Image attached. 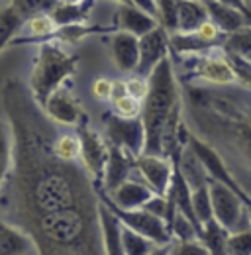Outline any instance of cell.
I'll return each instance as SVG.
<instances>
[{
  "mask_svg": "<svg viewBox=\"0 0 251 255\" xmlns=\"http://www.w3.org/2000/svg\"><path fill=\"white\" fill-rule=\"evenodd\" d=\"M222 4H226V6H232V8H238V10H242L246 16H248V20H250L251 24V8L246 4V0H218Z\"/></svg>",
  "mask_w": 251,
  "mask_h": 255,
  "instance_id": "33",
  "label": "cell"
},
{
  "mask_svg": "<svg viewBox=\"0 0 251 255\" xmlns=\"http://www.w3.org/2000/svg\"><path fill=\"white\" fill-rule=\"evenodd\" d=\"M79 57L71 55L59 45V41H43L39 43V51L35 57V65L31 69L30 93L33 100L43 106L45 100L63 87L69 77L75 73Z\"/></svg>",
  "mask_w": 251,
  "mask_h": 255,
  "instance_id": "3",
  "label": "cell"
},
{
  "mask_svg": "<svg viewBox=\"0 0 251 255\" xmlns=\"http://www.w3.org/2000/svg\"><path fill=\"white\" fill-rule=\"evenodd\" d=\"M110 51L122 73H133L139 61V37L127 32H116L110 39Z\"/></svg>",
  "mask_w": 251,
  "mask_h": 255,
  "instance_id": "14",
  "label": "cell"
},
{
  "mask_svg": "<svg viewBox=\"0 0 251 255\" xmlns=\"http://www.w3.org/2000/svg\"><path fill=\"white\" fill-rule=\"evenodd\" d=\"M167 226H169L171 238H173V240H177V242L200 240V234H202V230L192 222V220H188L183 212H179L177 208H175V210H173V214L169 216Z\"/></svg>",
  "mask_w": 251,
  "mask_h": 255,
  "instance_id": "21",
  "label": "cell"
},
{
  "mask_svg": "<svg viewBox=\"0 0 251 255\" xmlns=\"http://www.w3.org/2000/svg\"><path fill=\"white\" fill-rule=\"evenodd\" d=\"M149 255H169V246H157Z\"/></svg>",
  "mask_w": 251,
  "mask_h": 255,
  "instance_id": "34",
  "label": "cell"
},
{
  "mask_svg": "<svg viewBox=\"0 0 251 255\" xmlns=\"http://www.w3.org/2000/svg\"><path fill=\"white\" fill-rule=\"evenodd\" d=\"M155 2H157V0H155Z\"/></svg>",
  "mask_w": 251,
  "mask_h": 255,
  "instance_id": "38",
  "label": "cell"
},
{
  "mask_svg": "<svg viewBox=\"0 0 251 255\" xmlns=\"http://www.w3.org/2000/svg\"><path fill=\"white\" fill-rule=\"evenodd\" d=\"M153 194L155 192L141 181V177L137 175V171H133L131 177L126 179L124 183L118 185L112 192H106V196L110 198V202L116 204L118 208H124V210L141 208Z\"/></svg>",
  "mask_w": 251,
  "mask_h": 255,
  "instance_id": "11",
  "label": "cell"
},
{
  "mask_svg": "<svg viewBox=\"0 0 251 255\" xmlns=\"http://www.w3.org/2000/svg\"><path fill=\"white\" fill-rule=\"evenodd\" d=\"M204 22H208V12L200 0H177V32H196Z\"/></svg>",
  "mask_w": 251,
  "mask_h": 255,
  "instance_id": "17",
  "label": "cell"
},
{
  "mask_svg": "<svg viewBox=\"0 0 251 255\" xmlns=\"http://www.w3.org/2000/svg\"><path fill=\"white\" fill-rule=\"evenodd\" d=\"M59 4H61V0H10L8 2V6L18 14V18L22 22H26L28 18L35 16V14H49Z\"/></svg>",
  "mask_w": 251,
  "mask_h": 255,
  "instance_id": "23",
  "label": "cell"
},
{
  "mask_svg": "<svg viewBox=\"0 0 251 255\" xmlns=\"http://www.w3.org/2000/svg\"><path fill=\"white\" fill-rule=\"evenodd\" d=\"M110 145V153H108V163H106V171H104V179H102V191L112 192L118 185H122L126 179L131 177V173L135 171V157L118 145Z\"/></svg>",
  "mask_w": 251,
  "mask_h": 255,
  "instance_id": "12",
  "label": "cell"
},
{
  "mask_svg": "<svg viewBox=\"0 0 251 255\" xmlns=\"http://www.w3.org/2000/svg\"><path fill=\"white\" fill-rule=\"evenodd\" d=\"M93 95L98 98V100H110L112 96V81L100 77L93 83Z\"/></svg>",
  "mask_w": 251,
  "mask_h": 255,
  "instance_id": "32",
  "label": "cell"
},
{
  "mask_svg": "<svg viewBox=\"0 0 251 255\" xmlns=\"http://www.w3.org/2000/svg\"><path fill=\"white\" fill-rule=\"evenodd\" d=\"M100 228H102V242H104V254L106 255H126L122 242H120V222L116 216L106 208V204L100 200Z\"/></svg>",
  "mask_w": 251,
  "mask_h": 255,
  "instance_id": "19",
  "label": "cell"
},
{
  "mask_svg": "<svg viewBox=\"0 0 251 255\" xmlns=\"http://www.w3.org/2000/svg\"><path fill=\"white\" fill-rule=\"evenodd\" d=\"M179 104H181V87L177 83V75H175L171 57H165L147 77V93H145V98L141 100L139 120L145 131L143 153L161 155L163 129H165L169 116Z\"/></svg>",
  "mask_w": 251,
  "mask_h": 255,
  "instance_id": "2",
  "label": "cell"
},
{
  "mask_svg": "<svg viewBox=\"0 0 251 255\" xmlns=\"http://www.w3.org/2000/svg\"><path fill=\"white\" fill-rule=\"evenodd\" d=\"M230 255H251V230H244L228 236Z\"/></svg>",
  "mask_w": 251,
  "mask_h": 255,
  "instance_id": "29",
  "label": "cell"
},
{
  "mask_svg": "<svg viewBox=\"0 0 251 255\" xmlns=\"http://www.w3.org/2000/svg\"><path fill=\"white\" fill-rule=\"evenodd\" d=\"M126 91L127 95L133 96L135 100H143L145 93H147V79H139V77H133L129 81H126Z\"/></svg>",
  "mask_w": 251,
  "mask_h": 255,
  "instance_id": "31",
  "label": "cell"
},
{
  "mask_svg": "<svg viewBox=\"0 0 251 255\" xmlns=\"http://www.w3.org/2000/svg\"><path fill=\"white\" fill-rule=\"evenodd\" d=\"M157 26H159V20L155 16L147 14L145 10H141L129 2L118 4V28H120V32H127L135 37H141Z\"/></svg>",
  "mask_w": 251,
  "mask_h": 255,
  "instance_id": "15",
  "label": "cell"
},
{
  "mask_svg": "<svg viewBox=\"0 0 251 255\" xmlns=\"http://www.w3.org/2000/svg\"><path fill=\"white\" fill-rule=\"evenodd\" d=\"M22 24L24 22L18 18V14L8 4L0 8V51L6 45H10V41L16 37V33H18Z\"/></svg>",
  "mask_w": 251,
  "mask_h": 255,
  "instance_id": "26",
  "label": "cell"
},
{
  "mask_svg": "<svg viewBox=\"0 0 251 255\" xmlns=\"http://www.w3.org/2000/svg\"><path fill=\"white\" fill-rule=\"evenodd\" d=\"M41 110L45 112V116L51 122H55L59 126H77L87 116L81 108L79 98L71 93L67 83L59 87L55 93H51V96L41 106Z\"/></svg>",
  "mask_w": 251,
  "mask_h": 255,
  "instance_id": "9",
  "label": "cell"
},
{
  "mask_svg": "<svg viewBox=\"0 0 251 255\" xmlns=\"http://www.w3.org/2000/svg\"><path fill=\"white\" fill-rule=\"evenodd\" d=\"M2 6H6V4H4V0H0V8H2Z\"/></svg>",
  "mask_w": 251,
  "mask_h": 255,
  "instance_id": "36",
  "label": "cell"
},
{
  "mask_svg": "<svg viewBox=\"0 0 251 255\" xmlns=\"http://www.w3.org/2000/svg\"><path fill=\"white\" fill-rule=\"evenodd\" d=\"M165 57H169V32L159 24L151 32L139 37V61L133 71L135 77L147 79Z\"/></svg>",
  "mask_w": 251,
  "mask_h": 255,
  "instance_id": "8",
  "label": "cell"
},
{
  "mask_svg": "<svg viewBox=\"0 0 251 255\" xmlns=\"http://www.w3.org/2000/svg\"><path fill=\"white\" fill-rule=\"evenodd\" d=\"M169 255H210L206 246L200 240H190V242H177L173 240L169 244Z\"/></svg>",
  "mask_w": 251,
  "mask_h": 255,
  "instance_id": "30",
  "label": "cell"
},
{
  "mask_svg": "<svg viewBox=\"0 0 251 255\" xmlns=\"http://www.w3.org/2000/svg\"><path fill=\"white\" fill-rule=\"evenodd\" d=\"M222 49L226 53H234V55L251 63V26H246V28L234 33H228L224 37Z\"/></svg>",
  "mask_w": 251,
  "mask_h": 255,
  "instance_id": "22",
  "label": "cell"
},
{
  "mask_svg": "<svg viewBox=\"0 0 251 255\" xmlns=\"http://www.w3.org/2000/svg\"><path fill=\"white\" fill-rule=\"evenodd\" d=\"M77 137L81 143V163L87 169V173L91 175L94 185L100 189L104 171H106V163H108L110 145L98 131H94L93 128L89 126L87 116L77 124Z\"/></svg>",
  "mask_w": 251,
  "mask_h": 255,
  "instance_id": "6",
  "label": "cell"
},
{
  "mask_svg": "<svg viewBox=\"0 0 251 255\" xmlns=\"http://www.w3.org/2000/svg\"><path fill=\"white\" fill-rule=\"evenodd\" d=\"M135 171L141 177V181L155 194L167 196L171 179H173V161L165 159L161 155L141 153L135 157Z\"/></svg>",
  "mask_w": 251,
  "mask_h": 255,
  "instance_id": "10",
  "label": "cell"
},
{
  "mask_svg": "<svg viewBox=\"0 0 251 255\" xmlns=\"http://www.w3.org/2000/svg\"><path fill=\"white\" fill-rule=\"evenodd\" d=\"M200 2H204V0H200Z\"/></svg>",
  "mask_w": 251,
  "mask_h": 255,
  "instance_id": "37",
  "label": "cell"
},
{
  "mask_svg": "<svg viewBox=\"0 0 251 255\" xmlns=\"http://www.w3.org/2000/svg\"><path fill=\"white\" fill-rule=\"evenodd\" d=\"M106 141L129 151L133 157L143 153L145 131L139 118H122L118 114H104Z\"/></svg>",
  "mask_w": 251,
  "mask_h": 255,
  "instance_id": "7",
  "label": "cell"
},
{
  "mask_svg": "<svg viewBox=\"0 0 251 255\" xmlns=\"http://www.w3.org/2000/svg\"><path fill=\"white\" fill-rule=\"evenodd\" d=\"M12 163V137L8 128L0 122V183L4 181Z\"/></svg>",
  "mask_w": 251,
  "mask_h": 255,
  "instance_id": "28",
  "label": "cell"
},
{
  "mask_svg": "<svg viewBox=\"0 0 251 255\" xmlns=\"http://www.w3.org/2000/svg\"><path fill=\"white\" fill-rule=\"evenodd\" d=\"M208 192L212 200V214L214 220L228 232L238 234L244 230H251V216L246 202L236 191L216 179L208 181Z\"/></svg>",
  "mask_w": 251,
  "mask_h": 255,
  "instance_id": "4",
  "label": "cell"
},
{
  "mask_svg": "<svg viewBox=\"0 0 251 255\" xmlns=\"http://www.w3.org/2000/svg\"><path fill=\"white\" fill-rule=\"evenodd\" d=\"M33 252L30 236L0 216V255H30Z\"/></svg>",
  "mask_w": 251,
  "mask_h": 255,
  "instance_id": "16",
  "label": "cell"
},
{
  "mask_svg": "<svg viewBox=\"0 0 251 255\" xmlns=\"http://www.w3.org/2000/svg\"><path fill=\"white\" fill-rule=\"evenodd\" d=\"M228 236L230 234L212 218L210 222L202 226L200 242L206 246L210 255H230V252H228Z\"/></svg>",
  "mask_w": 251,
  "mask_h": 255,
  "instance_id": "20",
  "label": "cell"
},
{
  "mask_svg": "<svg viewBox=\"0 0 251 255\" xmlns=\"http://www.w3.org/2000/svg\"><path fill=\"white\" fill-rule=\"evenodd\" d=\"M246 4H248V6L251 8V0H246Z\"/></svg>",
  "mask_w": 251,
  "mask_h": 255,
  "instance_id": "35",
  "label": "cell"
},
{
  "mask_svg": "<svg viewBox=\"0 0 251 255\" xmlns=\"http://www.w3.org/2000/svg\"><path fill=\"white\" fill-rule=\"evenodd\" d=\"M98 198L106 204V208L116 216V220L122 224V226L133 230V232H137V234H141V236H145L147 240H151L157 246H169L173 242L171 232H169V226H167V222L163 218L153 216L145 208H135V210L118 208L116 204L110 202V198L106 196V192L102 191V189H98Z\"/></svg>",
  "mask_w": 251,
  "mask_h": 255,
  "instance_id": "5",
  "label": "cell"
},
{
  "mask_svg": "<svg viewBox=\"0 0 251 255\" xmlns=\"http://www.w3.org/2000/svg\"><path fill=\"white\" fill-rule=\"evenodd\" d=\"M192 212L196 216V220L200 226L210 222L214 218L212 214V200H210V192H208V185L198 187L192 191Z\"/></svg>",
  "mask_w": 251,
  "mask_h": 255,
  "instance_id": "27",
  "label": "cell"
},
{
  "mask_svg": "<svg viewBox=\"0 0 251 255\" xmlns=\"http://www.w3.org/2000/svg\"><path fill=\"white\" fill-rule=\"evenodd\" d=\"M53 153L63 161H81V143L77 131H57L53 139Z\"/></svg>",
  "mask_w": 251,
  "mask_h": 255,
  "instance_id": "25",
  "label": "cell"
},
{
  "mask_svg": "<svg viewBox=\"0 0 251 255\" xmlns=\"http://www.w3.org/2000/svg\"><path fill=\"white\" fill-rule=\"evenodd\" d=\"M204 6H206V12H208V20L218 28L224 35L228 33H234L246 26H251L248 16L238 10V8H232V6H226L218 0H204Z\"/></svg>",
  "mask_w": 251,
  "mask_h": 255,
  "instance_id": "13",
  "label": "cell"
},
{
  "mask_svg": "<svg viewBox=\"0 0 251 255\" xmlns=\"http://www.w3.org/2000/svg\"><path fill=\"white\" fill-rule=\"evenodd\" d=\"M120 242L126 255H149L157 248V244H153L151 240H147L145 236L126 228L122 224H120Z\"/></svg>",
  "mask_w": 251,
  "mask_h": 255,
  "instance_id": "24",
  "label": "cell"
},
{
  "mask_svg": "<svg viewBox=\"0 0 251 255\" xmlns=\"http://www.w3.org/2000/svg\"><path fill=\"white\" fill-rule=\"evenodd\" d=\"M181 100L188 131L216 151L244 202H251V85L183 81Z\"/></svg>",
  "mask_w": 251,
  "mask_h": 255,
  "instance_id": "1",
  "label": "cell"
},
{
  "mask_svg": "<svg viewBox=\"0 0 251 255\" xmlns=\"http://www.w3.org/2000/svg\"><path fill=\"white\" fill-rule=\"evenodd\" d=\"M94 0H79V2H61L53 12H49L51 20L57 24V28L73 26V24H85Z\"/></svg>",
  "mask_w": 251,
  "mask_h": 255,
  "instance_id": "18",
  "label": "cell"
}]
</instances>
